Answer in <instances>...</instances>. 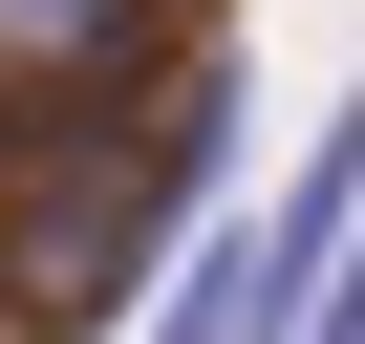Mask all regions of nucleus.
<instances>
[{
    "mask_svg": "<svg viewBox=\"0 0 365 344\" xmlns=\"http://www.w3.org/2000/svg\"><path fill=\"white\" fill-rule=\"evenodd\" d=\"M215 172H237V65H194V86H172V129L108 172V194H65V237H43V301H86V323H108V301H150Z\"/></svg>",
    "mask_w": 365,
    "mask_h": 344,
    "instance_id": "nucleus-1",
    "label": "nucleus"
},
{
    "mask_svg": "<svg viewBox=\"0 0 365 344\" xmlns=\"http://www.w3.org/2000/svg\"><path fill=\"white\" fill-rule=\"evenodd\" d=\"M129 344H237V237H172V280H150Z\"/></svg>",
    "mask_w": 365,
    "mask_h": 344,
    "instance_id": "nucleus-3",
    "label": "nucleus"
},
{
    "mask_svg": "<svg viewBox=\"0 0 365 344\" xmlns=\"http://www.w3.org/2000/svg\"><path fill=\"white\" fill-rule=\"evenodd\" d=\"M344 216H365V108H322V129H301V172L237 216V344H301V301L344 280Z\"/></svg>",
    "mask_w": 365,
    "mask_h": 344,
    "instance_id": "nucleus-2",
    "label": "nucleus"
}]
</instances>
